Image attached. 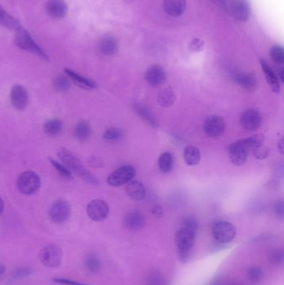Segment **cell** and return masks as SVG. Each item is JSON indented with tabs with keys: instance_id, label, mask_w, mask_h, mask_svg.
Segmentation results:
<instances>
[{
	"instance_id": "cell-1",
	"label": "cell",
	"mask_w": 284,
	"mask_h": 285,
	"mask_svg": "<svg viewBox=\"0 0 284 285\" xmlns=\"http://www.w3.org/2000/svg\"><path fill=\"white\" fill-rule=\"evenodd\" d=\"M264 140L265 138L263 135H256L232 143L227 149L231 163L237 166L245 164L249 159V154L252 153L257 147L264 143Z\"/></svg>"
},
{
	"instance_id": "cell-2",
	"label": "cell",
	"mask_w": 284,
	"mask_h": 285,
	"mask_svg": "<svg viewBox=\"0 0 284 285\" xmlns=\"http://www.w3.org/2000/svg\"><path fill=\"white\" fill-rule=\"evenodd\" d=\"M58 156L60 160L63 163L65 166H67L68 170H72L77 176L81 178L82 179L86 181L87 183L97 184L98 183L95 175L84 167V164L78 157L74 155L72 152L66 148H60L58 150Z\"/></svg>"
},
{
	"instance_id": "cell-3",
	"label": "cell",
	"mask_w": 284,
	"mask_h": 285,
	"mask_svg": "<svg viewBox=\"0 0 284 285\" xmlns=\"http://www.w3.org/2000/svg\"><path fill=\"white\" fill-rule=\"evenodd\" d=\"M14 43L20 49L35 54L46 61L49 60V56L47 55L46 53L43 51V49L39 47L38 43L32 39L31 35L24 28L21 27L17 30Z\"/></svg>"
},
{
	"instance_id": "cell-4",
	"label": "cell",
	"mask_w": 284,
	"mask_h": 285,
	"mask_svg": "<svg viewBox=\"0 0 284 285\" xmlns=\"http://www.w3.org/2000/svg\"><path fill=\"white\" fill-rule=\"evenodd\" d=\"M212 233L216 241L221 244H227L234 240L236 228L233 223L229 222L220 221L213 225Z\"/></svg>"
},
{
	"instance_id": "cell-5",
	"label": "cell",
	"mask_w": 284,
	"mask_h": 285,
	"mask_svg": "<svg viewBox=\"0 0 284 285\" xmlns=\"http://www.w3.org/2000/svg\"><path fill=\"white\" fill-rule=\"evenodd\" d=\"M40 185V178L38 175L31 171L23 173L17 181V187L19 191L27 195L36 193Z\"/></svg>"
},
{
	"instance_id": "cell-6",
	"label": "cell",
	"mask_w": 284,
	"mask_h": 285,
	"mask_svg": "<svg viewBox=\"0 0 284 285\" xmlns=\"http://www.w3.org/2000/svg\"><path fill=\"white\" fill-rule=\"evenodd\" d=\"M62 258V249L56 245H47L39 253V258L42 264L49 268L60 266Z\"/></svg>"
},
{
	"instance_id": "cell-7",
	"label": "cell",
	"mask_w": 284,
	"mask_h": 285,
	"mask_svg": "<svg viewBox=\"0 0 284 285\" xmlns=\"http://www.w3.org/2000/svg\"><path fill=\"white\" fill-rule=\"evenodd\" d=\"M135 169L131 165H125L119 168L107 178V183L114 187L125 185L135 176Z\"/></svg>"
},
{
	"instance_id": "cell-8",
	"label": "cell",
	"mask_w": 284,
	"mask_h": 285,
	"mask_svg": "<svg viewBox=\"0 0 284 285\" xmlns=\"http://www.w3.org/2000/svg\"><path fill=\"white\" fill-rule=\"evenodd\" d=\"M109 208L107 203L102 199H95L87 206V214L92 220L101 222L108 215Z\"/></svg>"
},
{
	"instance_id": "cell-9",
	"label": "cell",
	"mask_w": 284,
	"mask_h": 285,
	"mask_svg": "<svg viewBox=\"0 0 284 285\" xmlns=\"http://www.w3.org/2000/svg\"><path fill=\"white\" fill-rule=\"evenodd\" d=\"M49 217L56 223H62L68 220L71 214L70 205L64 200H59L52 205L49 209Z\"/></svg>"
},
{
	"instance_id": "cell-10",
	"label": "cell",
	"mask_w": 284,
	"mask_h": 285,
	"mask_svg": "<svg viewBox=\"0 0 284 285\" xmlns=\"http://www.w3.org/2000/svg\"><path fill=\"white\" fill-rule=\"evenodd\" d=\"M263 122L262 115L257 109H247L242 113L240 124L244 130L252 132L259 129Z\"/></svg>"
},
{
	"instance_id": "cell-11",
	"label": "cell",
	"mask_w": 284,
	"mask_h": 285,
	"mask_svg": "<svg viewBox=\"0 0 284 285\" xmlns=\"http://www.w3.org/2000/svg\"><path fill=\"white\" fill-rule=\"evenodd\" d=\"M196 234L182 227L175 234V244L179 252H190L195 243Z\"/></svg>"
},
{
	"instance_id": "cell-12",
	"label": "cell",
	"mask_w": 284,
	"mask_h": 285,
	"mask_svg": "<svg viewBox=\"0 0 284 285\" xmlns=\"http://www.w3.org/2000/svg\"><path fill=\"white\" fill-rule=\"evenodd\" d=\"M203 130L209 137L214 139L220 137L225 130V122L223 118L220 116H210L204 122Z\"/></svg>"
},
{
	"instance_id": "cell-13",
	"label": "cell",
	"mask_w": 284,
	"mask_h": 285,
	"mask_svg": "<svg viewBox=\"0 0 284 285\" xmlns=\"http://www.w3.org/2000/svg\"><path fill=\"white\" fill-rule=\"evenodd\" d=\"M11 103L18 110H24L29 102V94L25 87L16 84L11 90Z\"/></svg>"
},
{
	"instance_id": "cell-14",
	"label": "cell",
	"mask_w": 284,
	"mask_h": 285,
	"mask_svg": "<svg viewBox=\"0 0 284 285\" xmlns=\"http://www.w3.org/2000/svg\"><path fill=\"white\" fill-rule=\"evenodd\" d=\"M144 77L148 84L154 87L160 86L165 82L167 78L164 69L158 65H153L149 68L144 74Z\"/></svg>"
},
{
	"instance_id": "cell-15",
	"label": "cell",
	"mask_w": 284,
	"mask_h": 285,
	"mask_svg": "<svg viewBox=\"0 0 284 285\" xmlns=\"http://www.w3.org/2000/svg\"><path fill=\"white\" fill-rule=\"evenodd\" d=\"M230 10L233 17L240 21H247L250 16V8L246 0H233Z\"/></svg>"
},
{
	"instance_id": "cell-16",
	"label": "cell",
	"mask_w": 284,
	"mask_h": 285,
	"mask_svg": "<svg viewBox=\"0 0 284 285\" xmlns=\"http://www.w3.org/2000/svg\"><path fill=\"white\" fill-rule=\"evenodd\" d=\"M45 8L48 14L54 19H63L68 13V6L63 0H49Z\"/></svg>"
},
{
	"instance_id": "cell-17",
	"label": "cell",
	"mask_w": 284,
	"mask_h": 285,
	"mask_svg": "<svg viewBox=\"0 0 284 285\" xmlns=\"http://www.w3.org/2000/svg\"><path fill=\"white\" fill-rule=\"evenodd\" d=\"M163 9L169 16L179 17L187 8L186 0H163Z\"/></svg>"
},
{
	"instance_id": "cell-18",
	"label": "cell",
	"mask_w": 284,
	"mask_h": 285,
	"mask_svg": "<svg viewBox=\"0 0 284 285\" xmlns=\"http://www.w3.org/2000/svg\"><path fill=\"white\" fill-rule=\"evenodd\" d=\"M64 72L71 81H73L77 86L80 87L82 89L91 90V89H95L97 88V84L95 81L85 78L84 76L80 75L79 73H76L73 70L65 69Z\"/></svg>"
},
{
	"instance_id": "cell-19",
	"label": "cell",
	"mask_w": 284,
	"mask_h": 285,
	"mask_svg": "<svg viewBox=\"0 0 284 285\" xmlns=\"http://www.w3.org/2000/svg\"><path fill=\"white\" fill-rule=\"evenodd\" d=\"M125 226L129 230H138L144 226L145 220L144 216L138 211L127 213L124 219Z\"/></svg>"
},
{
	"instance_id": "cell-20",
	"label": "cell",
	"mask_w": 284,
	"mask_h": 285,
	"mask_svg": "<svg viewBox=\"0 0 284 285\" xmlns=\"http://www.w3.org/2000/svg\"><path fill=\"white\" fill-rule=\"evenodd\" d=\"M126 193L130 199L136 201H140L144 199L146 194V189L140 181L131 180L127 183Z\"/></svg>"
},
{
	"instance_id": "cell-21",
	"label": "cell",
	"mask_w": 284,
	"mask_h": 285,
	"mask_svg": "<svg viewBox=\"0 0 284 285\" xmlns=\"http://www.w3.org/2000/svg\"><path fill=\"white\" fill-rule=\"evenodd\" d=\"M261 66L263 69V73L265 74L266 79L268 82V85L274 93L280 92V84L276 73H274V70L271 69L270 66L267 64L264 60H261Z\"/></svg>"
},
{
	"instance_id": "cell-22",
	"label": "cell",
	"mask_w": 284,
	"mask_h": 285,
	"mask_svg": "<svg viewBox=\"0 0 284 285\" xmlns=\"http://www.w3.org/2000/svg\"><path fill=\"white\" fill-rule=\"evenodd\" d=\"M0 26L14 30L15 32L22 27L19 20L8 14L2 5H0Z\"/></svg>"
},
{
	"instance_id": "cell-23",
	"label": "cell",
	"mask_w": 284,
	"mask_h": 285,
	"mask_svg": "<svg viewBox=\"0 0 284 285\" xmlns=\"http://www.w3.org/2000/svg\"><path fill=\"white\" fill-rule=\"evenodd\" d=\"M184 160L189 166H194L200 162L201 153L197 147L188 145L184 150Z\"/></svg>"
},
{
	"instance_id": "cell-24",
	"label": "cell",
	"mask_w": 284,
	"mask_h": 285,
	"mask_svg": "<svg viewBox=\"0 0 284 285\" xmlns=\"http://www.w3.org/2000/svg\"><path fill=\"white\" fill-rule=\"evenodd\" d=\"M236 84L246 90H252L257 86V79L251 73H238L234 77Z\"/></svg>"
},
{
	"instance_id": "cell-25",
	"label": "cell",
	"mask_w": 284,
	"mask_h": 285,
	"mask_svg": "<svg viewBox=\"0 0 284 285\" xmlns=\"http://www.w3.org/2000/svg\"><path fill=\"white\" fill-rule=\"evenodd\" d=\"M99 50L104 55H113L118 51V43L116 39L108 36L103 38L99 43Z\"/></svg>"
},
{
	"instance_id": "cell-26",
	"label": "cell",
	"mask_w": 284,
	"mask_h": 285,
	"mask_svg": "<svg viewBox=\"0 0 284 285\" xmlns=\"http://www.w3.org/2000/svg\"><path fill=\"white\" fill-rule=\"evenodd\" d=\"M133 108L136 111V113H138L139 117L144 121L146 122L147 124H149L150 126L154 127V128L158 126V123L155 117L153 116L151 112L145 106L140 105L138 103H135L133 105Z\"/></svg>"
},
{
	"instance_id": "cell-27",
	"label": "cell",
	"mask_w": 284,
	"mask_h": 285,
	"mask_svg": "<svg viewBox=\"0 0 284 285\" xmlns=\"http://www.w3.org/2000/svg\"><path fill=\"white\" fill-rule=\"evenodd\" d=\"M92 132L90 123L87 121L79 122L74 128V136L79 141H85L90 137Z\"/></svg>"
},
{
	"instance_id": "cell-28",
	"label": "cell",
	"mask_w": 284,
	"mask_h": 285,
	"mask_svg": "<svg viewBox=\"0 0 284 285\" xmlns=\"http://www.w3.org/2000/svg\"><path fill=\"white\" fill-rule=\"evenodd\" d=\"M84 267L87 271L90 272L91 274H97L101 269L100 259L94 253L88 254L84 259Z\"/></svg>"
},
{
	"instance_id": "cell-29",
	"label": "cell",
	"mask_w": 284,
	"mask_h": 285,
	"mask_svg": "<svg viewBox=\"0 0 284 285\" xmlns=\"http://www.w3.org/2000/svg\"><path fill=\"white\" fill-rule=\"evenodd\" d=\"M176 100L175 94L171 89H165L160 92L158 95V102L162 107H171Z\"/></svg>"
},
{
	"instance_id": "cell-30",
	"label": "cell",
	"mask_w": 284,
	"mask_h": 285,
	"mask_svg": "<svg viewBox=\"0 0 284 285\" xmlns=\"http://www.w3.org/2000/svg\"><path fill=\"white\" fill-rule=\"evenodd\" d=\"M62 129L63 123L59 119H51L46 122L43 126L44 132L50 137H54L60 135V132L62 131Z\"/></svg>"
},
{
	"instance_id": "cell-31",
	"label": "cell",
	"mask_w": 284,
	"mask_h": 285,
	"mask_svg": "<svg viewBox=\"0 0 284 285\" xmlns=\"http://www.w3.org/2000/svg\"><path fill=\"white\" fill-rule=\"evenodd\" d=\"M173 166V157L172 153L169 152L162 153L160 155L158 159V167L161 172L166 173L170 172Z\"/></svg>"
},
{
	"instance_id": "cell-32",
	"label": "cell",
	"mask_w": 284,
	"mask_h": 285,
	"mask_svg": "<svg viewBox=\"0 0 284 285\" xmlns=\"http://www.w3.org/2000/svg\"><path fill=\"white\" fill-rule=\"evenodd\" d=\"M54 87L57 91L61 92V93L67 92L70 88V79L67 75L57 76L54 78Z\"/></svg>"
},
{
	"instance_id": "cell-33",
	"label": "cell",
	"mask_w": 284,
	"mask_h": 285,
	"mask_svg": "<svg viewBox=\"0 0 284 285\" xmlns=\"http://www.w3.org/2000/svg\"><path fill=\"white\" fill-rule=\"evenodd\" d=\"M103 138L110 142H117L122 140L123 132L118 128L112 127L106 129L105 132L103 133Z\"/></svg>"
},
{
	"instance_id": "cell-34",
	"label": "cell",
	"mask_w": 284,
	"mask_h": 285,
	"mask_svg": "<svg viewBox=\"0 0 284 285\" xmlns=\"http://www.w3.org/2000/svg\"><path fill=\"white\" fill-rule=\"evenodd\" d=\"M264 276L263 271L261 268L257 266H252L249 268V271H248V278L249 280L252 283L257 284L262 281Z\"/></svg>"
},
{
	"instance_id": "cell-35",
	"label": "cell",
	"mask_w": 284,
	"mask_h": 285,
	"mask_svg": "<svg viewBox=\"0 0 284 285\" xmlns=\"http://www.w3.org/2000/svg\"><path fill=\"white\" fill-rule=\"evenodd\" d=\"M270 56L274 62L279 65L284 64V51L281 46L274 45L271 48Z\"/></svg>"
},
{
	"instance_id": "cell-36",
	"label": "cell",
	"mask_w": 284,
	"mask_h": 285,
	"mask_svg": "<svg viewBox=\"0 0 284 285\" xmlns=\"http://www.w3.org/2000/svg\"><path fill=\"white\" fill-rule=\"evenodd\" d=\"M52 165L54 166V169L57 170L58 173L60 174L63 177L66 178H72V174H71L70 170H68L67 166H65L64 164H60L58 161H55L54 159H50Z\"/></svg>"
},
{
	"instance_id": "cell-37",
	"label": "cell",
	"mask_w": 284,
	"mask_h": 285,
	"mask_svg": "<svg viewBox=\"0 0 284 285\" xmlns=\"http://www.w3.org/2000/svg\"><path fill=\"white\" fill-rule=\"evenodd\" d=\"M269 153H270V150L268 149V147L264 145V143L257 147L252 152V154L255 159H258V160L267 159L269 156Z\"/></svg>"
},
{
	"instance_id": "cell-38",
	"label": "cell",
	"mask_w": 284,
	"mask_h": 285,
	"mask_svg": "<svg viewBox=\"0 0 284 285\" xmlns=\"http://www.w3.org/2000/svg\"><path fill=\"white\" fill-rule=\"evenodd\" d=\"M182 227L184 228V229H189L190 231L193 232V233L196 234L198 229V221L194 217L189 216V217H188V218L184 219Z\"/></svg>"
},
{
	"instance_id": "cell-39",
	"label": "cell",
	"mask_w": 284,
	"mask_h": 285,
	"mask_svg": "<svg viewBox=\"0 0 284 285\" xmlns=\"http://www.w3.org/2000/svg\"><path fill=\"white\" fill-rule=\"evenodd\" d=\"M269 261L272 264H282L284 263V255L283 249H275L269 254Z\"/></svg>"
},
{
	"instance_id": "cell-40",
	"label": "cell",
	"mask_w": 284,
	"mask_h": 285,
	"mask_svg": "<svg viewBox=\"0 0 284 285\" xmlns=\"http://www.w3.org/2000/svg\"><path fill=\"white\" fill-rule=\"evenodd\" d=\"M204 43L200 38H194L192 42L189 43V49L193 52L201 51L203 49Z\"/></svg>"
},
{
	"instance_id": "cell-41",
	"label": "cell",
	"mask_w": 284,
	"mask_h": 285,
	"mask_svg": "<svg viewBox=\"0 0 284 285\" xmlns=\"http://www.w3.org/2000/svg\"><path fill=\"white\" fill-rule=\"evenodd\" d=\"M274 212L279 218H283L284 215V203L282 201L277 202L276 205L274 206Z\"/></svg>"
},
{
	"instance_id": "cell-42",
	"label": "cell",
	"mask_w": 284,
	"mask_h": 285,
	"mask_svg": "<svg viewBox=\"0 0 284 285\" xmlns=\"http://www.w3.org/2000/svg\"><path fill=\"white\" fill-rule=\"evenodd\" d=\"M54 282L65 285H84V284H80V283L74 282V281L67 280V279H54Z\"/></svg>"
},
{
	"instance_id": "cell-43",
	"label": "cell",
	"mask_w": 284,
	"mask_h": 285,
	"mask_svg": "<svg viewBox=\"0 0 284 285\" xmlns=\"http://www.w3.org/2000/svg\"><path fill=\"white\" fill-rule=\"evenodd\" d=\"M152 214L155 216H161L162 215V214H163V210H162L161 206L156 205V206H155V207L152 209Z\"/></svg>"
},
{
	"instance_id": "cell-44",
	"label": "cell",
	"mask_w": 284,
	"mask_h": 285,
	"mask_svg": "<svg viewBox=\"0 0 284 285\" xmlns=\"http://www.w3.org/2000/svg\"><path fill=\"white\" fill-rule=\"evenodd\" d=\"M278 148L279 150L280 151V153L283 154L284 153V140L282 139L280 141H279V143H278Z\"/></svg>"
},
{
	"instance_id": "cell-45",
	"label": "cell",
	"mask_w": 284,
	"mask_h": 285,
	"mask_svg": "<svg viewBox=\"0 0 284 285\" xmlns=\"http://www.w3.org/2000/svg\"><path fill=\"white\" fill-rule=\"evenodd\" d=\"M4 272H5V267L3 264H0V276L3 275L4 274Z\"/></svg>"
},
{
	"instance_id": "cell-46",
	"label": "cell",
	"mask_w": 284,
	"mask_h": 285,
	"mask_svg": "<svg viewBox=\"0 0 284 285\" xmlns=\"http://www.w3.org/2000/svg\"><path fill=\"white\" fill-rule=\"evenodd\" d=\"M3 199L0 198V214L3 213Z\"/></svg>"
},
{
	"instance_id": "cell-47",
	"label": "cell",
	"mask_w": 284,
	"mask_h": 285,
	"mask_svg": "<svg viewBox=\"0 0 284 285\" xmlns=\"http://www.w3.org/2000/svg\"><path fill=\"white\" fill-rule=\"evenodd\" d=\"M284 70H282L280 72V78H281L282 82H284Z\"/></svg>"
}]
</instances>
